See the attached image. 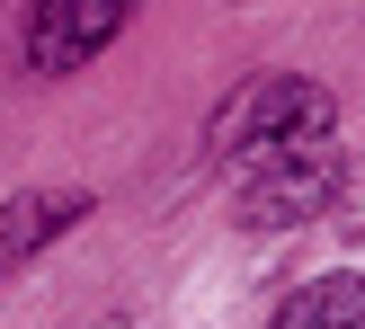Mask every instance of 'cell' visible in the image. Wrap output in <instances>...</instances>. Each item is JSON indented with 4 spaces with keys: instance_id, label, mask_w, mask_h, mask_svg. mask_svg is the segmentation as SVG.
I'll use <instances>...</instances> for the list:
<instances>
[{
    "instance_id": "obj_2",
    "label": "cell",
    "mask_w": 365,
    "mask_h": 329,
    "mask_svg": "<svg viewBox=\"0 0 365 329\" xmlns=\"http://www.w3.org/2000/svg\"><path fill=\"white\" fill-rule=\"evenodd\" d=\"M125 18H134V0H36L27 9V71H45V80L89 71L125 36Z\"/></svg>"
},
{
    "instance_id": "obj_5",
    "label": "cell",
    "mask_w": 365,
    "mask_h": 329,
    "mask_svg": "<svg viewBox=\"0 0 365 329\" xmlns=\"http://www.w3.org/2000/svg\"><path fill=\"white\" fill-rule=\"evenodd\" d=\"M321 214H330V223L348 231V241H365V152H356V160H339V178H330V205H321Z\"/></svg>"
},
{
    "instance_id": "obj_1",
    "label": "cell",
    "mask_w": 365,
    "mask_h": 329,
    "mask_svg": "<svg viewBox=\"0 0 365 329\" xmlns=\"http://www.w3.org/2000/svg\"><path fill=\"white\" fill-rule=\"evenodd\" d=\"M232 178H241V223L250 231H294L330 205L339 142H267V152L232 160Z\"/></svg>"
},
{
    "instance_id": "obj_4",
    "label": "cell",
    "mask_w": 365,
    "mask_h": 329,
    "mask_svg": "<svg viewBox=\"0 0 365 329\" xmlns=\"http://www.w3.org/2000/svg\"><path fill=\"white\" fill-rule=\"evenodd\" d=\"M267 329H365V276H348V267L339 276H312Z\"/></svg>"
},
{
    "instance_id": "obj_3",
    "label": "cell",
    "mask_w": 365,
    "mask_h": 329,
    "mask_svg": "<svg viewBox=\"0 0 365 329\" xmlns=\"http://www.w3.org/2000/svg\"><path fill=\"white\" fill-rule=\"evenodd\" d=\"M81 214H89L81 187H27V196H0V276H9V267H27L45 241H63Z\"/></svg>"
}]
</instances>
